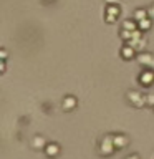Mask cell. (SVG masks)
Instances as JSON below:
<instances>
[{"label": "cell", "mask_w": 154, "mask_h": 159, "mask_svg": "<svg viewBox=\"0 0 154 159\" xmlns=\"http://www.w3.org/2000/svg\"><path fill=\"white\" fill-rule=\"evenodd\" d=\"M98 151H99L101 156H113L114 151H116L114 143H113V134H104V136L99 138Z\"/></svg>", "instance_id": "obj_1"}, {"label": "cell", "mask_w": 154, "mask_h": 159, "mask_svg": "<svg viewBox=\"0 0 154 159\" xmlns=\"http://www.w3.org/2000/svg\"><path fill=\"white\" fill-rule=\"evenodd\" d=\"M126 99H128V103H131L133 106H136V108L146 106V94L138 91V89H129L126 93Z\"/></svg>", "instance_id": "obj_2"}, {"label": "cell", "mask_w": 154, "mask_h": 159, "mask_svg": "<svg viewBox=\"0 0 154 159\" xmlns=\"http://www.w3.org/2000/svg\"><path fill=\"white\" fill-rule=\"evenodd\" d=\"M139 83L146 88L154 84V68H144L143 71L139 73Z\"/></svg>", "instance_id": "obj_3"}, {"label": "cell", "mask_w": 154, "mask_h": 159, "mask_svg": "<svg viewBox=\"0 0 154 159\" xmlns=\"http://www.w3.org/2000/svg\"><path fill=\"white\" fill-rule=\"evenodd\" d=\"M136 60L139 65H143L144 68H154V55L147 52H141L136 55Z\"/></svg>", "instance_id": "obj_4"}, {"label": "cell", "mask_w": 154, "mask_h": 159, "mask_svg": "<svg viewBox=\"0 0 154 159\" xmlns=\"http://www.w3.org/2000/svg\"><path fill=\"white\" fill-rule=\"evenodd\" d=\"M113 143L116 149H123L129 144V138L124 133H116V134H113Z\"/></svg>", "instance_id": "obj_5"}, {"label": "cell", "mask_w": 154, "mask_h": 159, "mask_svg": "<svg viewBox=\"0 0 154 159\" xmlns=\"http://www.w3.org/2000/svg\"><path fill=\"white\" fill-rule=\"evenodd\" d=\"M119 5H106V15H104V18H106L108 23H113L114 20L118 18L119 15Z\"/></svg>", "instance_id": "obj_6"}, {"label": "cell", "mask_w": 154, "mask_h": 159, "mask_svg": "<svg viewBox=\"0 0 154 159\" xmlns=\"http://www.w3.org/2000/svg\"><path fill=\"white\" fill-rule=\"evenodd\" d=\"M47 139H45V136H42V134H35V136L32 138V143H30V146H32L35 151H40V149H45L47 148Z\"/></svg>", "instance_id": "obj_7"}, {"label": "cell", "mask_w": 154, "mask_h": 159, "mask_svg": "<svg viewBox=\"0 0 154 159\" xmlns=\"http://www.w3.org/2000/svg\"><path fill=\"white\" fill-rule=\"evenodd\" d=\"M76 104H78V99H76V96H73V94H66L61 101V106H63L65 111H71V109L76 108Z\"/></svg>", "instance_id": "obj_8"}, {"label": "cell", "mask_w": 154, "mask_h": 159, "mask_svg": "<svg viewBox=\"0 0 154 159\" xmlns=\"http://www.w3.org/2000/svg\"><path fill=\"white\" fill-rule=\"evenodd\" d=\"M43 151H45V154H47L48 157H53V159H55L60 152H61V148H60L58 143H48L47 148H45Z\"/></svg>", "instance_id": "obj_9"}, {"label": "cell", "mask_w": 154, "mask_h": 159, "mask_svg": "<svg viewBox=\"0 0 154 159\" xmlns=\"http://www.w3.org/2000/svg\"><path fill=\"white\" fill-rule=\"evenodd\" d=\"M119 53H121V57H123L124 60H131L133 57H136L138 52H136V50H134L129 43H124L123 47H121V52H119Z\"/></svg>", "instance_id": "obj_10"}, {"label": "cell", "mask_w": 154, "mask_h": 159, "mask_svg": "<svg viewBox=\"0 0 154 159\" xmlns=\"http://www.w3.org/2000/svg\"><path fill=\"white\" fill-rule=\"evenodd\" d=\"M149 17V12L146 8H143V7H139V8H136L133 12V17L131 18H134L136 22H141V20H144V18H147Z\"/></svg>", "instance_id": "obj_11"}, {"label": "cell", "mask_w": 154, "mask_h": 159, "mask_svg": "<svg viewBox=\"0 0 154 159\" xmlns=\"http://www.w3.org/2000/svg\"><path fill=\"white\" fill-rule=\"evenodd\" d=\"M121 28L128 30V32H134V30H138V22L134 18H126V20H123Z\"/></svg>", "instance_id": "obj_12"}, {"label": "cell", "mask_w": 154, "mask_h": 159, "mask_svg": "<svg viewBox=\"0 0 154 159\" xmlns=\"http://www.w3.org/2000/svg\"><path fill=\"white\" fill-rule=\"evenodd\" d=\"M151 25H152V22H151V17H147V18L141 20V22H138V28L141 30V32H146V30L151 28Z\"/></svg>", "instance_id": "obj_13"}, {"label": "cell", "mask_w": 154, "mask_h": 159, "mask_svg": "<svg viewBox=\"0 0 154 159\" xmlns=\"http://www.w3.org/2000/svg\"><path fill=\"white\" fill-rule=\"evenodd\" d=\"M146 106L154 108V93H146Z\"/></svg>", "instance_id": "obj_14"}, {"label": "cell", "mask_w": 154, "mask_h": 159, "mask_svg": "<svg viewBox=\"0 0 154 159\" xmlns=\"http://www.w3.org/2000/svg\"><path fill=\"white\" fill-rule=\"evenodd\" d=\"M147 12H149V17H154V3H151V7L147 8Z\"/></svg>", "instance_id": "obj_15"}, {"label": "cell", "mask_w": 154, "mask_h": 159, "mask_svg": "<svg viewBox=\"0 0 154 159\" xmlns=\"http://www.w3.org/2000/svg\"><path fill=\"white\" fill-rule=\"evenodd\" d=\"M126 159H141V157H139V154H138V152H134V154H129Z\"/></svg>", "instance_id": "obj_16"}, {"label": "cell", "mask_w": 154, "mask_h": 159, "mask_svg": "<svg viewBox=\"0 0 154 159\" xmlns=\"http://www.w3.org/2000/svg\"><path fill=\"white\" fill-rule=\"evenodd\" d=\"M119 0H106V5H118Z\"/></svg>", "instance_id": "obj_17"}, {"label": "cell", "mask_w": 154, "mask_h": 159, "mask_svg": "<svg viewBox=\"0 0 154 159\" xmlns=\"http://www.w3.org/2000/svg\"><path fill=\"white\" fill-rule=\"evenodd\" d=\"M0 53H2V60H5V58H7V50H5V48H2V50H0Z\"/></svg>", "instance_id": "obj_18"}]
</instances>
